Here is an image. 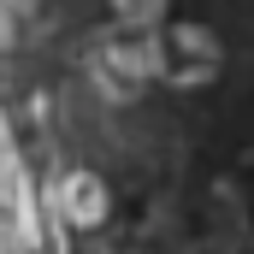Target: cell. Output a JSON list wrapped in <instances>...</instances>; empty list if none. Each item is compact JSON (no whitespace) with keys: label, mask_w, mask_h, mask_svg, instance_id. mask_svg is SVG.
<instances>
[{"label":"cell","mask_w":254,"mask_h":254,"mask_svg":"<svg viewBox=\"0 0 254 254\" xmlns=\"http://www.w3.org/2000/svg\"><path fill=\"white\" fill-rule=\"evenodd\" d=\"M89 77H95L113 101H136V95L160 77V24H125V18H113V24L95 36Z\"/></svg>","instance_id":"1"},{"label":"cell","mask_w":254,"mask_h":254,"mask_svg":"<svg viewBox=\"0 0 254 254\" xmlns=\"http://www.w3.org/2000/svg\"><path fill=\"white\" fill-rule=\"evenodd\" d=\"M225 65V42L195 24V18H178V24H160V83H178V89H201L213 83Z\"/></svg>","instance_id":"2"},{"label":"cell","mask_w":254,"mask_h":254,"mask_svg":"<svg viewBox=\"0 0 254 254\" xmlns=\"http://www.w3.org/2000/svg\"><path fill=\"white\" fill-rule=\"evenodd\" d=\"M48 207L60 213L65 225H77V231H95V225H107V213H113V195H107V184H101L89 166H65L60 178H54V190H48Z\"/></svg>","instance_id":"3"},{"label":"cell","mask_w":254,"mask_h":254,"mask_svg":"<svg viewBox=\"0 0 254 254\" xmlns=\"http://www.w3.org/2000/svg\"><path fill=\"white\" fill-rule=\"evenodd\" d=\"M125 24H166V12H172V0H107Z\"/></svg>","instance_id":"4"},{"label":"cell","mask_w":254,"mask_h":254,"mask_svg":"<svg viewBox=\"0 0 254 254\" xmlns=\"http://www.w3.org/2000/svg\"><path fill=\"white\" fill-rule=\"evenodd\" d=\"M12 18H18V12H12V6H6V0H0V48H6V42H12Z\"/></svg>","instance_id":"5"},{"label":"cell","mask_w":254,"mask_h":254,"mask_svg":"<svg viewBox=\"0 0 254 254\" xmlns=\"http://www.w3.org/2000/svg\"><path fill=\"white\" fill-rule=\"evenodd\" d=\"M6 6H12V12H30V6H36V0H6Z\"/></svg>","instance_id":"6"}]
</instances>
